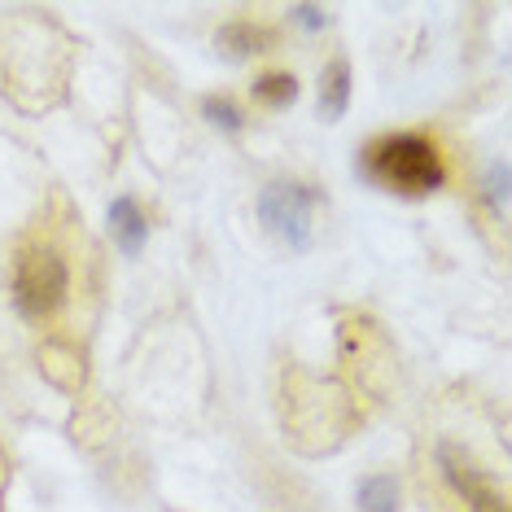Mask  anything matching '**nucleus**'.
Masks as SVG:
<instances>
[{
	"label": "nucleus",
	"instance_id": "nucleus-10",
	"mask_svg": "<svg viewBox=\"0 0 512 512\" xmlns=\"http://www.w3.org/2000/svg\"><path fill=\"white\" fill-rule=\"evenodd\" d=\"M202 119L211 123V127H219L224 136H237L241 132V110H237V101H228V97H206L202 101Z\"/></svg>",
	"mask_w": 512,
	"mask_h": 512
},
{
	"label": "nucleus",
	"instance_id": "nucleus-5",
	"mask_svg": "<svg viewBox=\"0 0 512 512\" xmlns=\"http://www.w3.org/2000/svg\"><path fill=\"white\" fill-rule=\"evenodd\" d=\"M276 44L272 27H259V22H228L219 27L215 49L228 57V62H250V57H263Z\"/></svg>",
	"mask_w": 512,
	"mask_h": 512
},
{
	"label": "nucleus",
	"instance_id": "nucleus-12",
	"mask_svg": "<svg viewBox=\"0 0 512 512\" xmlns=\"http://www.w3.org/2000/svg\"><path fill=\"white\" fill-rule=\"evenodd\" d=\"M289 18H294L298 27H307V31H324V27H329V9H324V5H294V9H289Z\"/></svg>",
	"mask_w": 512,
	"mask_h": 512
},
{
	"label": "nucleus",
	"instance_id": "nucleus-13",
	"mask_svg": "<svg viewBox=\"0 0 512 512\" xmlns=\"http://www.w3.org/2000/svg\"><path fill=\"white\" fill-rule=\"evenodd\" d=\"M5 477H9V464H5V451H0V495H5Z\"/></svg>",
	"mask_w": 512,
	"mask_h": 512
},
{
	"label": "nucleus",
	"instance_id": "nucleus-7",
	"mask_svg": "<svg viewBox=\"0 0 512 512\" xmlns=\"http://www.w3.org/2000/svg\"><path fill=\"white\" fill-rule=\"evenodd\" d=\"M110 232H114V241H119L123 254H141L145 250L149 224H145V211L132 202V197H119V202L110 206Z\"/></svg>",
	"mask_w": 512,
	"mask_h": 512
},
{
	"label": "nucleus",
	"instance_id": "nucleus-1",
	"mask_svg": "<svg viewBox=\"0 0 512 512\" xmlns=\"http://www.w3.org/2000/svg\"><path fill=\"white\" fill-rule=\"evenodd\" d=\"M364 171L399 197H429L447 184V162L425 132H390L364 149Z\"/></svg>",
	"mask_w": 512,
	"mask_h": 512
},
{
	"label": "nucleus",
	"instance_id": "nucleus-4",
	"mask_svg": "<svg viewBox=\"0 0 512 512\" xmlns=\"http://www.w3.org/2000/svg\"><path fill=\"white\" fill-rule=\"evenodd\" d=\"M438 464H442V477H447V486L456 491V499L469 512H508L504 491H499V486L482 469H473L469 460H460L456 447H442L438 451Z\"/></svg>",
	"mask_w": 512,
	"mask_h": 512
},
{
	"label": "nucleus",
	"instance_id": "nucleus-8",
	"mask_svg": "<svg viewBox=\"0 0 512 512\" xmlns=\"http://www.w3.org/2000/svg\"><path fill=\"white\" fill-rule=\"evenodd\" d=\"M355 508L359 512H403V486L399 477L381 473V477H364L355 491Z\"/></svg>",
	"mask_w": 512,
	"mask_h": 512
},
{
	"label": "nucleus",
	"instance_id": "nucleus-3",
	"mask_svg": "<svg viewBox=\"0 0 512 512\" xmlns=\"http://www.w3.org/2000/svg\"><path fill=\"white\" fill-rule=\"evenodd\" d=\"M311 215H316V193L298 180H272L259 193V224L267 237L285 241L289 250L311 246Z\"/></svg>",
	"mask_w": 512,
	"mask_h": 512
},
{
	"label": "nucleus",
	"instance_id": "nucleus-6",
	"mask_svg": "<svg viewBox=\"0 0 512 512\" xmlns=\"http://www.w3.org/2000/svg\"><path fill=\"white\" fill-rule=\"evenodd\" d=\"M346 106H351V66H346V57H333L320 75V123H337Z\"/></svg>",
	"mask_w": 512,
	"mask_h": 512
},
{
	"label": "nucleus",
	"instance_id": "nucleus-2",
	"mask_svg": "<svg viewBox=\"0 0 512 512\" xmlns=\"http://www.w3.org/2000/svg\"><path fill=\"white\" fill-rule=\"evenodd\" d=\"M71 298V263L57 246L27 241L14 259V307L27 320H49Z\"/></svg>",
	"mask_w": 512,
	"mask_h": 512
},
{
	"label": "nucleus",
	"instance_id": "nucleus-11",
	"mask_svg": "<svg viewBox=\"0 0 512 512\" xmlns=\"http://www.w3.org/2000/svg\"><path fill=\"white\" fill-rule=\"evenodd\" d=\"M486 197H491V211H504V202H508V167L504 162H495V167L486 171Z\"/></svg>",
	"mask_w": 512,
	"mask_h": 512
},
{
	"label": "nucleus",
	"instance_id": "nucleus-9",
	"mask_svg": "<svg viewBox=\"0 0 512 512\" xmlns=\"http://www.w3.org/2000/svg\"><path fill=\"white\" fill-rule=\"evenodd\" d=\"M250 92H254V101H263V106L285 110V106H294L298 101V79L289 71H263L259 79H254Z\"/></svg>",
	"mask_w": 512,
	"mask_h": 512
}]
</instances>
